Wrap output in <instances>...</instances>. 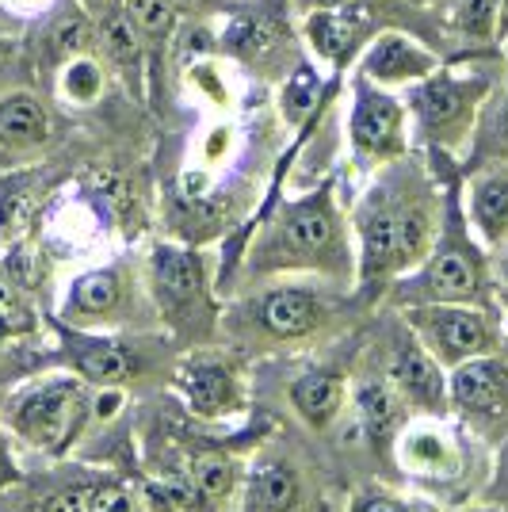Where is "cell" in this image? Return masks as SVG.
I'll use <instances>...</instances> for the list:
<instances>
[{
    "instance_id": "1",
    "label": "cell",
    "mask_w": 508,
    "mask_h": 512,
    "mask_svg": "<svg viewBox=\"0 0 508 512\" xmlns=\"http://www.w3.org/2000/svg\"><path fill=\"white\" fill-rule=\"evenodd\" d=\"M447 192L421 153H405L382 165L352 207L360 279L356 295L363 306L386 299V291L417 272L444 226Z\"/></svg>"
},
{
    "instance_id": "2",
    "label": "cell",
    "mask_w": 508,
    "mask_h": 512,
    "mask_svg": "<svg viewBox=\"0 0 508 512\" xmlns=\"http://www.w3.org/2000/svg\"><path fill=\"white\" fill-rule=\"evenodd\" d=\"M352 234L356 230L348 226V214L340 211L337 184L321 180L314 192L287 199L272 214H264L256 237L237 260L230 291H245L283 276L329 279L337 287L356 291L360 253Z\"/></svg>"
},
{
    "instance_id": "3",
    "label": "cell",
    "mask_w": 508,
    "mask_h": 512,
    "mask_svg": "<svg viewBox=\"0 0 508 512\" xmlns=\"http://www.w3.org/2000/svg\"><path fill=\"white\" fill-rule=\"evenodd\" d=\"M360 306L363 302L356 291L337 287L329 279H268L245 291H233V299L222 306L218 344L233 348L245 360L287 348H310L337 337Z\"/></svg>"
},
{
    "instance_id": "4",
    "label": "cell",
    "mask_w": 508,
    "mask_h": 512,
    "mask_svg": "<svg viewBox=\"0 0 508 512\" xmlns=\"http://www.w3.org/2000/svg\"><path fill=\"white\" fill-rule=\"evenodd\" d=\"M386 302L394 310L405 306H424V302H463V306H486V310H501L497 299V279H493V256L478 241L466 207L459 199V184L447 188L444 226L432 245V253L417 272L398 279Z\"/></svg>"
},
{
    "instance_id": "5",
    "label": "cell",
    "mask_w": 508,
    "mask_h": 512,
    "mask_svg": "<svg viewBox=\"0 0 508 512\" xmlns=\"http://www.w3.org/2000/svg\"><path fill=\"white\" fill-rule=\"evenodd\" d=\"M58 352L54 363L81 375L96 390H146L149 383H172L180 348L165 329H73L54 318Z\"/></svg>"
},
{
    "instance_id": "6",
    "label": "cell",
    "mask_w": 508,
    "mask_h": 512,
    "mask_svg": "<svg viewBox=\"0 0 508 512\" xmlns=\"http://www.w3.org/2000/svg\"><path fill=\"white\" fill-rule=\"evenodd\" d=\"M149 299L157 306L161 329L169 333L180 352L218 344L222 329V302H218V276L211 272V256L199 245L157 241L146 264Z\"/></svg>"
},
{
    "instance_id": "7",
    "label": "cell",
    "mask_w": 508,
    "mask_h": 512,
    "mask_svg": "<svg viewBox=\"0 0 508 512\" xmlns=\"http://www.w3.org/2000/svg\"><path fill=\"white\" fill-rule=\"evenodd\" d=\"M96 386L73 371H50L20 383L0 402V428L43 459H65L88 440Z\"/></svg>"
},
{
    "instance_id": "8",
    "label": "cell",
    "mask_w": 508,
    "mask_h": 512,
    "mask_svg": "<svg viewBox=\"0 0 508 512\" xmlns=\"http://www.w3.org/2000/svg\"><path fill=\"white\" fill-rule=\"evenodd\" d=\"M497 92L489 69H436L424 81L409 85L405 107L413 115L417 142L432 157H455L474 146L482 111Z\"/></svg>"
},
{
    "instance_id": "9",
    "label": "cell",
    "mask_w": 508,
    "mask_h": 512,
    "mask_svg": "<svg viewBox=\"0 0 508 512\" xmlns=\"http://www.w3.org/2000/svg\"><path fill=\"white\" fill-rule=\"evenodd\" d=\"M58 321L73 329H161L157 306L149 299L146 276H138L127 264H104L88 268L81 276L65 283L62 302H58Z\"/></svg>"
},
{
    "instance_id": "10",
    "label": "cell",
    "mask_w": 508,
    "mask_h": 512,
    "mask_svg": "<svg viewBox=\"0 0 508 512\" xmlns=\"http://www.w3.org/2000/svg\"><path fill=\"white\" fill-rule=\"evenodd\" d=\"M245 356H237L226 344H203L176 356L172 390L180 406L203 425H222L249 413V375Z\"/></svg>"
},
{
    "instance_id": "11",
    "label": "cell",
    "mask_w": 508,
    "mask_h": 512,
    "mask_svg": "<svg viewBox=\"0 0 508 512\" xmlns=\"http://www.w3.org/2000/svg\"><path fill=\"white\" fill-rule=\"evenodd\" d=\"M402 318L447 371L508 348L501 310L463 306V302H424V306H405Z\"/></svg>"
},
{
    "instance_id": "12",
    "label": "cell",
    "mask_w": 508,
    "mask_h": 512,
    "mask_svg": "<svg viewBox=\"0 0 508 512\" xmlns=\"http://www.w3.org/2000/svg\"><path fill=\"white\" fill-rule=\"evenodd\" d=\"M134 505L142 501L119 478L77 463L0 493V512H130Z\"/></svg>"
},
{
    "instance_id": "13",
    "label": "cell",
    "mask_w": 508,
    "mask_h": 512,
    "mask_svg": "<svg viewBox=\"0 0 508 512\" xmlns=\"http://www.w3.org/2000/svg\"><path fill=\"white\" fill-rule=\"evenodd\" d=\"M348 142L363 172H379L409 150V107L394 92L375 85L367 73L352 81V115H348Z\"/></svg>"
},
{
    "instance_id": "14",
    "label": "cell",
    "mask_w": 508,
    "mask_h": 512,
    "mask_svg": "<svg viewBox=\"0 0 508 512\" xmlns=\"http://www.w3.org/2000/svg\"><path fill=\"white\" fill-rule=\"evenodd\" d=\"M379 367L386 371V379L398 386L409 409L424 413V417H444L451 413V371L436 360L417 333L409 329V321L398 314V321H390L386 341L379 344Z\"/></svg>"
},
{
    "instance_id": "15",
    "label": "cell",
    "mask_w": 508,
    "mask_h": 512,
    "mask_svg": "<svg viewBox=\"0 0 508 512\" xmlns=\"http://www.w3.org/2000/svg\"><path fill=\"white\" fill-rule=\"evenodd\" d=\"M447 383L455 421L470 436L501 448V440L508 436V348L455 367Z\"/></svg>"
},
{
    "instance_id": "16",
    "label": "cell",
    "mask_w": 508,
    "mask_h": 512,
    "mask_svg": "<svg viewBox=\"0 0 508 512\" xmlns=\"http://www.w3.org/2000/svg\"><path fill=\"white\" fill-rule=\"evenodd\" d=\"M394 463L424 490H451L466 478V436L455 421L417 413L394 440Z\"/></svg>"
},
{
    "instance_id": "17",
    "label": "cell",
    "mask_w": 508,
    "mask_h": 512,
    "mask_svg": "<svg viewBox=\"0 0 508 512\" xmlns=\"http://www.w3.org/2000/svg\"><path fill=\"white\" fill-rule=\"evenodd\" d=\"M310 509V470L279 440L253 451L237 512H306Z\"/></svg>"
},
{
    "instance_id": "18",
    "label": "cell",
    "mask_w": 508,
    "mask_h": 512,
    "mask_svg": "<svg viewBox=\"0 0 508 512\" xmlns=\"http://www.w3.org/2000/svg\"><path fill=\"white\" fill-rule=\"evenodd\" d=\"M352 413H356V425L367 436V444L379 451H390V455H394L398 432L417 417L409 409V402L398 394V386L386 379V371L379 363L363 367L356 375V383H352Z\"/></svg>"
},
{
    "instance_id": "19",
    "label": "cell",
    "mask_w": 508,
    "mask_h": 512,
    "mask_svg": "<svg viewBox=\"0 0 508 512\" xmlns=\"http://www.w3.org/2000/svg\"><path fill=\"white\" fill-rule=\"evenodd\" d=\"M287 402L310 432H329L344 417V409L352 406V375L333 360L310 363L291 379Z\"/></svg>"
},
{
    "instance_id": "20",
    "label": "cell",
    "mask_w": 508,
    "mask_h": 512,
    "mask_svg": "<svg viewBox=\"0 0 508 512\" xmlns=\"http://www.w3.org/2000/svg\"><path fill=\"white\" fill-rule=\"evenodd\" d=\"M440 65L444 62L424 43L409 39L402 31H382L363 50L360 73H367L382 88H409L417 85V81H424L428 73H436Z\"/></svg>"
},
{
    "instance_id": "21",
    "label": "cell",
    "mask_w": 508,
    "mask_h": 512,
    "mask_svg": "<svg viewBox=\"0 0 508 512\" xmlns=\"http://www.w3.org/2000/svg\"><path fill=\"white\" fill-rule=\"evenodd\" d=\"M463 207L489 253L508 249V161H486L474 169Z\"/></svg>"
},
{
    "instance_id": "22",
    "label": "cell",
    "mask_w": 508,
    "mask_h": 512,
    "mask_svg": "<svg viewBox=\"0 0 508 512\" xmlns=\"http://www.w3.org/2000/svg\"><path fill=\"white\" fill-rule=\"evenodd\" d=\"M306 39H310L318 58L344 69L375 39V27L360 8H314L306 16Z\"/></svg>"
},
{
    "instance_id": "23",
    "label": "cell",
    "mask_w": 508,
    "mask_h": 512,
    "mask_svg": "<svg viewBox=\"0 0 508 512\" xmlns=\"http://www.w3.org/2000/svg\"><path fill=\"white\" fill-rule=\"evenodd\" d=\"M50 111L35 96H8L0 100V150L8 153H35L50 142Z\"/></svg>"
},
{
    "instance_id": "24",
    "label": "cell",
    "mask_w": 508,
    "mask_h": 512,
    "mask_svg": "<svg viewBox=\"0 0 508 512\" xmlns=\"http://www.w3.org/2000/svg\"><path fill=\"white\" fill-rule=\"evenodd\" d=\"M470 153H474L470 169H478L486 161H508V85L501 92H493V100L482 111V123H478Z\"/></svg>"
},
{
    "instance_id": "25",
    "label": "cell",
    "mask_w": 508,
    "mask_h": 512,
    "mask_svg": "<svg viewBox=\"0 0 508 512\" xmlns=\"http://www.w3.org/2000/svg\"><path fill=\"white\" fill-rule=\"evenodd\" d=\"M119 12L134 23V31L142 35V43L153 54H161L169 46L172 31H176V16H180L169 0H119Z\"/></svg>"
},
{
    "instance_id": "26",
    "label": "cell",
    "mask_w": 508,
    "mask_h": 512,
    "mask_svg": "<svg viewBox=\"0 0 508 512\" xmlns=\"http://www.w3.org/2000/svg\"><path fill=\"white\" fill-rule=\"evenodd\" d=\"M35 310L23 295L20 279L12 276V264L0 260V341H16V337H27L35 333Z\"/></svg>"
},
{
    "instance_id": "27",
    "label": "cell",
    "mask_w": 508,
    "mask_h": 512,
    "mask_svg": "<svg viewBox=\"0 0 508 512\" xmlns=\"http://www.w3.org/2000/svg\"><path fill=\"white\" fill-rule=\"evenodd\" d=\"M348 512H440L428 497H409V493H398L390 486H379V482H367L352 493L348 501Z\"/></svg>"
},
{
    "instance_id": "28",
    "label": "cell",
    "mask_w": 508,
    "mask_h": 512,
    "mask_svg": "<svg viewBox=\"0 0 508 512\" xmlns=\"http://www.w3.org/2000/svg\"><path fill=\"white\" fill-rule=\"evenodd\" d=\"M62 85L77 104H88V100H96V96H100V88H104V73H100V65L96 62L77 58V62L65 69Z\"/></svg>"
},
{
    "instance_id": "29",
    "label": "cell",
    "mask_w": 508,
    "mask_h": 512,
    "mask_svg": "<svg viewBox=\"0 0 508 512\" xmlns=\"http://www.w3.org/2000/svg\"><path fill=\"white\" fill-rule=\"evenodd\" d=\"M54 46H58V54H65V58H85L88 50L96 46V35H92V27L85 20H65L54 31Z\"/></svg>"
},
{
    "instance_id": "30",
    "label": "cell",
    "mask_w": 508,
    "mask_h": 512,
    "mask_svg": "<svg viewBox=\"0 0 508 512\" xmlns=\"http://www.w3.org/2000/svg\"><path fill=\"white\" fill-rule=\"evenodd\" d=\"M486 501H493L501 512H508V436L501 440V451H497V467L489 474L486 486Z\"/></svg>"
},
{
    "instance_id": "31",
    "label": "cell",
    "mask_w": 508,
    "mask_h": 512,
    "mask_svg": "<svg viewBox=\"0 0 508 512\" xmlns=\"http://www.w3.org/2000/svg\"><path fill=\"white\" fill-rule=\"evenodd\" d=\"M20 482H23V467H20V459H16V451H12L8 432L0 428V493L20 486Z\"/></svg>"
},
{
    "instance_id": "32",
    "label": "cell",
    "mask_w": 508,
    "mask_h": 512,
    "mask_svg": "<svg viewBox=\"0 0 508 512\" xmlns=\"http://www.w3.org/2000/svg\"><path fill=\"white\" fill-rule=\"evenodd\" d=\"M493 279H497V299L508 306V249H501V256H493Z\"/></svg>"
},
{
    "instance_id": "33",
    "label": "cell",
    "mask_w": 508,
    "mask_h": 512,
    "mask_svg": "<svg viewBox=\"0 0 508 512\" xmlns=\"http://www.w3.org/2000/svg\"><path fill=\"white\" fill-rule=\"evenodd\" d=\"M176 12H188V16H195V12H211L214 0H169Z\"/></svg>"
},
{
    "instance_id": "34",
    "label": "cell",
    "mask_w": 508,
    "mask_h": 512,
    "mask_svg": "<svg viewBox=\"0 0 508 512\" xmlns=\"http://www.w3.org/2000/svg\"><path fill=\"white\" fill-rule=\"evenodd\" d=\"M497 43H508V0H501L497 8Z\"/></svg>"
},
{
    "instance_id": "35",
    "label": "cell",
    "mask_w": 508,
    "mask_h": 512,
    "mask_svg": "<svg viewBox=\"0 0 508 512\" xmlns=\"http://www.w3.org/2000/svg\"><path fill=\"white\" fill-rule=\"evenodd\" d=\"M310 4H318V8H360L363 0H310Z\"/></svg>"
},
{
    "instance_id": "36",
    "label": "cell",
    "mask_w": 508,
    "mask_h": 512,
    "mask_svg": "<svg viewBox=\"0 0 508 512\" xmlns=\"http://www.w3.org/2000/svg\"><path fill=\"white\" fill-rule=\"evenodd\" d=\"M463 512H501V509H497L493 501H474V505H466Z\"/></svg>"
},
{
    "instance_id": "37",
    "label": "cell",
    "mask_w": 508,
    "mask_h": 512,
    "mask_svg": "<svg viewBox=\"0 0 508 512\" xmlns=\"http://www.w3.org/2000/svg\"><path fill=\"white\" fill-rule=\"evenodd\" d=\"M505 58H508V54H505ZM505 69H508V62H505Z\"/></svg>"
}]
</instances>
